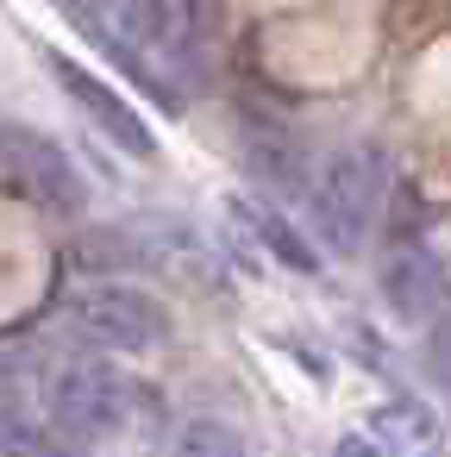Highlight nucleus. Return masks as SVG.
Listing matches in <instances>:
<instances>
[{
    "label": "nucleus",
    "instance_id": "nucleus-4",
    "mask_svg": "<svg viewBox=\"0 0 451 457\" xmlns=\"http://www.w3.org/2000/svg\"><path fill=\"white\" fill-rule=\"evenodd\" d=\"M45 401H51V426L82 445V438H113V432H126L138 388H132L120 370H107V363H70V370L51 376V395H45Z\"/></svg>",
    "mask_w": 451,
    "mask_h": 457
},
{
    "label": "nucleus",
    "instance_id": "nucleus-10",
    "mask_svg": "<svg viewBox=\"0 0 451 457\" xmlns=\"http://www.w3.org/2000/svg\"><path fill=\"white\" fill-rule=\"evenodd\" d=\"M63 7H70V13H76V20H82L88 32H101V26H107V20L120 13V0H63Z\"/></svg>",
    "mask_w": 451,
    "mask_h": 457
},
{
    "label": "nucleus",
    "instance_id": "nucleus-3",
    "mask_svg": "<svg viewBox=\"0 0 451 457\" xmlns=\"http://www.w3.org/2000/svg\"><path fill=\"white\" fill-rule=\"evenodd\" d=\"M0 188L45 207V213H82L88 188L76 176V163L63 157V145H51L32 126H0Z\"/></svg>",
    "mask_w": 451,
    "mask_h": 457
},
{
    "label": "nucleus",
    "instance_id": "nucleus-12",
    "mask_svg": "<svg viewBox=\"0 0 451 457\" xmlns=\"http://www.w3.org/2000/svg\"><path fill=\"white\" fill-rule=\"evenodd\" d=\"M332 457H382V451H376L370 438H338V451H332Z\"/></svg>",
    "mask_w": 451,
    "mask_h": 457
},
{
    "label": "nucleus",
    "instance_id": "nucleus-8",
    "mask_svg": "<svg viewBox=\"0 0 451 457\" xmlns=\"http://www.w3.org/2000/svg\"><path fill=\"white\" fill-rule=\"evenodd\" d=\"M170 457H245V438H238L226 420H213V413H195V420H182V426H176V438H170Z\"/></svg>",
    "mask_w": 451,
    "mask_h": 457
},
{
    "label": "nucleus",
    "instance_id": "nucleus-6",
    "mask_svg": "<svg viewBox=\"0 0 451 457\" xmlns=\"http://www.w3.org/2000/svg\"><path fill=\"white\" fill-rule=\"evenodd\" d=\"M382 295L401 320H426L438 313V295H445V270L432 251H395L388 270H382Z\"/></svg>",
    "mask_w": 451,
    "mask_h": 457
},
{
    "label": "nucleus",
    "instance_id": "nucleus-9",
    "mask_svg": "<svg viewBox=\"0 0 451 457\" xmlns=\"http://www.w3.org/2000/svg\"><path fill=\"white\" fill-rule=\"evenodd\" d=\"M376 426H382L395 445H432V420H426V407L395 401V407H382V413H376Z\"/></svg>",
    "mask_w": 451,
    "mask_h": 457
},
{
    "label": "nucleus",
    "instance_id": "nucleus-5",
    "mask_svg": "<svg viewBox=\"0 0 451 457\" xmlns=\"http://www.w3.org/2000/svg\"><path fill=\"white\" fill-rule=\"evenodd\" d=\"M45 70H51V82H57V88H63V95H70V101H76L107 138H113V145H120V151H132V157H157V138H151V126L132 113L126 95H113L101 76H88V70H82L76 57H63V51H45Z\"/></svg>",
    "mask_w": 451,
    "mask_h": 457
},
{
    "label": "nucleus",
    "instance_id": "nucleus-1",
    "mask_svg": "<svg viewBox=\"0 0 451 457\" xmlns=\"http://www.w3.org/2000/svg\"><path fill=\"white\" fill-rule=\"evenodd\" d=\"M382 151L370 145H338L320 157V170L301 182L307 188V207H313V232L326 238V251L338 257H357L376 213H382Z\"/></svg>",
    "mask_w": 451,
    "mask_h": 457
},
{
    "label": "nucleus",
    "instance_id": "nucleus-11",
    "mask_svg": "<svg viewBox=\"0 0 451 457\" xmlns=\"http://www.w3.org/2000/svg\"><path fill=\"white\" fill-rule=\"evenodd\" d=\"M432 370L451 382V307H445V320H438V332H432Z\"/></svg>",
    "mask_w": 451,
    "mask_h": 457
},
{
    "label": "nucleus",
    "instance_id": "nucleus-2",
    "mask_svg": "<svg viewBox=\"0 0 451 457\" xmlns=\"http://www.w3.org/2000/svg\"><path fill=\"white\" fill-rule=\"evenodd\" d=\"M63 320L76 338L101 345V351H157L170 338V313L157 295L132 288V282H88L63 301Z\"/></svg>",
    "mask_w": 451,
    "mask_h": 457
},
{
    "label": "nucleus",
    "instance_id": "nucleus-7",
    "mask_svg": "<svg viewBox=\"0 0 451 457\" xmlns=\"http://www.w3.org/2000/svg\"><path fill=\"white\" fill-rule=\"evenodd\" d=\"M226 220L257 245V251H270L282 270H295V276H313V251H307V238L282 220V213H270V207H257V201H226Z\"/></svg>",
    "mask_w": 451,
    "mask_h": 457
}]
</instances>
